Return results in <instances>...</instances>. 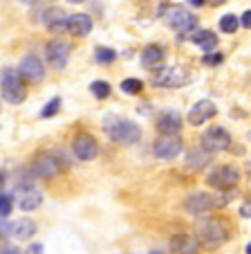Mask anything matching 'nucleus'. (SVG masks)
I'll return each mask as SVG.
<instances>
[{
    "label": "nucleus",
    "instance_id": "obj_4",
    "mask_svg": "<svg viewBox=\"0 0 251 254\" xmlns=\"http://www.w3.org/2000/svg\"><path fill=\"white\" fill-rule=\"evenodd\" d=\"M229 202V196H220V193H208V191H193L184 200V211L191 216H202L206 211L215 209V207H224Z\"/></svg>",
    "mask_w": 251,
    "mask_h": 254
},
{
    "label": "nucleus",
    "instance_id": "obj_24",
    "mask_svg": "<svg viewBox=\"0 0 251 254\" xmlns=\"http://www.w3.org/2000/svg\"><path fill=\"white\" fill-rule=\"evenodd\" d=\"M119 88H121L123 95H139V92L144 90V81L142 79L128 77V79H123V81L119 83Z\"/></svg>",
    "mask_w": 251,
    "mask_h": 254
},
{
    "label": "nucleus",
    "instance_id": "obj_21",
    "mask_svg": "<svg viewBox=\"0 0 251 254\" xmlns=\"http://www.w3.org/2000/svg\"><path fill=\"white\" fill-rule=\"evenodd\" d=\"M164 57H166L164 48H161V45L151 43V45H146L144 52H142V65L148 67V70H157V65H161Z\"/></svg>",
    "mask_w": 251,
    "mask_h": 254
},
{
    "label": "nucleus",
    "instance_id": "obj_34",
    "mask_svg": "<svg viewBox=\"0 0 251 254\" xmlns=\"http://www.w3.org/2000/svg\"><path fill=\"white\" fill-rule=\"evenodd\" d=\"M206 0H189V5H193V7H202Z\"/></svg>",
    "mask_w": 251,
    "mask_h": 254
},
{
    "label": "nucleus",
    "instance_id": "obj_26",
    "mask_svg": "<svg viewBox=\"0 0 251 254\" xmlns=\"http://www.w3.org/2000/svg\"><path fill=\"white\" fill-rule=\"evenodd\" d=\"M95 61L101 63V65H108V63L117 61V52L112 48H97L95 50Z\"/></svg>",
    "mask_w": 251,
    "mask_h": 254
},
{
    "label": "nucleus",
    "instance_id": "obj_18",
    "mask_svg": "<svg viewBox=\"0 0 251 254\" xmlns=\"http://www.w3.org/2000/svg\"><path fill=\"white\" fill-rule=\"evenodd\" d=\"M36 232H38V227L32 218H18V221L7 225V234H11L16 241H29L36 236Z\"/></svg>",
    "mask_w": 251,
    "mask_h": 254
},
{
    "label": "nucleus",
    "instance_id": "obj_14",
    "mask_svg": "<svg viewBox=\"0 0 251 254\" xmlns=\"http://www.w3.org/2000/svg\"><path fill=\"white\" fill-rule=\"evenodd\" d=\"M215 115H218V108H215L213 101H208V99H200L198 104H195L193 108L189 111L186 120H189V124H191V126H202L204 122L213 120Z\"/></svg>",
    "mask_w": 251,
    "mask_h": 254
},
{
    "label": "nucleus",
    "instance_id": "obj_16",
    "mask_svg": "<svg viewBox=\"0 0 251 254\" xmlns=\"http://www.w3.org/2000/svg\"><path fill=\"white\" fill-rule=\"evenodd\" d=\"M92 27H95V23H92V18L88 14H70L67 16L65 34H72L74 39H83V36H88L92 32Z\"/></svg>",
    "mask_w": 251,
    "mask_h": 254
},
{
    "label": "nucleus",
    "instance_id": "obj_13",
    "mask_svg": "<svg viewBox=\"0 0 251 254\" xmlns=\"http://www.w3.org/2000/svg\"><path fill=\"white\" fill-rule=\"evenodd\" d=\"M184 144H182L180 135H159V139L155 142L152 151H155V158L159 160H173L182 153Z\"/></svg>",
    "mask_w": 251,
    "mask_h": 254
},
{
    "label": "nucleus",
    "instance_id": "obj_25",
    "mask_svg": "<svg viewBox=\"0 0 251 254\" xmlns=\"http://www.w3.org/2000/svg\"><path fill=\"white\" fill-rule=\"evenodd\" d=\"M238 27H240V18L236 14H224L220 18V32L224 34H236Z\"/></svg>",
    "mask_w": 251,
    "mask_h": 254
},
{
    "label": "nucleus",
    "instance_id": "obj_9",
    "mask_svg": "<svg viewBox=\"0 0 251 254\" xmlns=\"http://www.w3.org/2000/svg\"><path fill=\"white\" fill-rule=\"evenodd\" d=\"M200 146H202L206 153H220V151H227L231 146V133L222 126H211L202 133L200 137Z\"/></svg>",
    "mask_w": 251,
    "mask_h": 254
},
{
    "label": "nucleus",
    "instance_id": "obj_5",
    "mask_svg": "<svg viewBox=\"0 0 251 254\" xmlns=\"http://www.w3.org/2000/svg\"><path fill=\"white\" fill-rule=\"evenodd\" d=\"M159 16L164 18V23L171 29H175L177 34L193 32V29L198 27V18H195V14H191V11L184 9V7L166 5L164 9H159Z\"/></svg>",
    "mask_w": 251,
    "mask_h": 254
},
{
    "label": "nucleus",
    "instance_id": "obj_28",
    "mask_svg": "<svg viewBox=\"0 0 251 254\" xmlns=\"http://www.w3.org/2000/svg\"><path fill=\"white\" fill-rule=\"evenodd\" d=\"M14 205H16V200L11 193L0 191V218H7V216L14 211Z\"/></svg>",
    "mask_w": 251,
    "mask_h": 254
},
{
    "label": "nucleus",
    "instance_id": "obj_17",
    "mask_svg": "<svg viewBox=\"0 0 251 254\" xmlns=\"http://www.w3.org/2000/svg\"><path fill=\"white\" fill-rule=\"evenodd\" d=\"M67 16L70 14H65L61 7H50V9H45V14H43V25L48 27V32H52V34H65Z\"/></svg>",
    "mask_w": 251,
    "mask_h": 254
},
{
    "label": "nucleus",
    "instance_id": "obj_32",
    "mask_svg": "<svg viewBox=\"0 0 251 254\" xmlns=\"http://www.w3.org/2000/svg\"><path fill=\"white\" fill-rule=\"evenodd\" d=\"M240 25H242V27H245V29H251V9H247L245 14H242Z\"/></svg>",
    "mask_w": 251,
    "mask_h": 254
},
{
    "label": "nucleus",
    "instance_id": "obj_6",
    "mask_svg": "<svg viewBox=\"0 0 251 254\" xmlns=\"http://www.w3.org/2000/svg\"><path fill=\"white\" fill-rule=\"evenodd\" d=\"M34 178H41V180H52V178H58L63 173V162L56 153H43L34 155L32 160V167H29Z\"/></svg>",
    "mask_w": 251,
    "mask_h": 254
},
{
    "label": "nucleus",
    "instance_id": "obj_7",
    "mask_svg": "<svg viewBox=\"0 0 251 254\" xmlns=\"http://www.w3.org/2000/svg\"><path fill=\"white\" fill-rule=\"evenodd\" d=\"M240 183V171L233 164H220L206 176V185L215 191H233Z\"/></svg>",
    "mask_w": 251,
    "mask_h": 254
},
{
    "label": "nucleus",
    "instance_id": "obj_33",
    "mask_svg": "<svg viewBox=\"0 0 251 254\" xmlns=\"http://www.w3.org/2000/svg\"><path fill=\"white\" fill-rule=\"evenodd\" d=\"M32 254H43V245H41V243H34L32 245Z\"/></svg>",
    "mask_w": 251,
    "mask_h": 254
},
{
    "label": "nucleus",
    "instance_id": "obj_22",
    "mask_svg": "<svg viewBox=\"0 0 251 254\" xmlns=\"http://www.w3.org/2000/svg\"><path fill=\"white\" fill-rule=\"evenodd\" d=\"M208 160H211V153H206L202 146L200 149H191L189 155H186V164L191 169H204L208 164Z\"/></svg>",
    "mask_w": 251,
    "mask_h": 254
},
{
    "label": "nucleus",
    "instance_id": "obj_31",
    "mask_svg": "<svg viewBox=\"0 0 251 254\" xmlns=\"http://www.w3.org/2000/svg\"><path fill=\"white\" fill-rule=\"evenodd\" d=\"M240 216L242 218H251V198H247L240 205Z\"/></svg>",
    "mask_w": 251,
    "mask_h": 254
},
{
    "label": "nucleus",
    "instance_id": "obj_37",
    "mask_svg": "<svg viewBox=\"0 0 251 254\" xmlns=\"http://www.w3.org/2000/svg\"><path fill=\"white\" fill-rule=\"evenodd\" d=\"M247 254H251V243H249V245H247Z\"/></svg>",
    "mask_w": 251,
    "mask_h": 254
},
{
    "label": "nucleus",
    "instance_id": "obj_3",
    "mask_svg": "<svg viewBox=\"0 0 251 254\" xmlns=\"http://www.w3.org/2000/svg\"><path fill=\"white\" fill-rule=\"evenodd\" d=\"M0 92H2V99L7 104L20 106L27 99V81L23 79L18 67L5 65L0 70Z\"/></svg>",
    "mask_w": 251,
    "mask_h": 254
},
{
    "label": "nucleus",
    "instance_id": "obj_20",
    "mask_svg": "<svg viewBox=\"0 0 251 254\" xmlns=\"http://www.w3.org/2000/svg\"><path fill=\"white\" fill-rule=\"evenodd\" d=\"M189 39L193 41L204 54L215 52V48H218V36H215L213 32H208V29H193V34H191Z\"/></svg>",
    "mask_w": 251,
    "mask_h": 254
},
{
    "label": "nucleus",
    "instance_id": "obj_30",
    "mask_svg": "<svg viewBox=\"0 0 251 254\" xmlns=\"http://www.w3.org/2000/svg\"><path fill=\"white\" fill-rule=\"evenodd\" d=\"M0 254H23V252L14 243H0Z\"/></svg>",
    "mask_w": 251,
    "mask_h": 254
},
{
    "label": "nucleus",
    "instance_id": "obj_10",
    "mask_svg": "<svg viewBox=\"0 0 251 254\" xmlns=\"http://www.w3.org/2000/svg\"><path fill=\"white\" fill-rule=\"evenodd\" d=\"M191 81V72H186L184 67H161L159 72L152 74V83L157 88H184Z\"/></svg>",
    "mask_w": 251,
    "mask_h": 254
},
{
    "label": "nucleus",
    "instance_id": "obj_29",
    "mask_svg": "<svg viewBox=\"0 0 251 254\" xmlns=\"http://www.w3.org/2000/svg\"><path fill=\"white\" fill-rule=\"evenodd\" d=\"M222 61H224V57L220 52H208V54H204L202 57V65H208V67L220 65Z\"/></svg>",
    "mask_w": 251,
    "mask_h": 254
},
{
    "label": "nucleus",
    "instance_id": "obj_35",
    "mask_svg": "<svg viewBox=\"0 0 251 254\" xmlns=\"http://www.w3.org/2000/svg\"><path fill=\"white\" fill-rule=\"evenodd\" d=\"M67 2H72V5H81V2H86V0H67Z\"/></svg>",
    "mask_w": 251,
    "mask_h": 254
},
{
    "label": "nucleus",
    "instance_id": "obj_23",
    "mask_svg": "<svg viewBox=\"0 0 251 254\" xmlns=\"http://www.w3.org/2000/svg\"><path fill=\"white\" fill-rule=\"evenodd\" d=\"M90 92L95 95V99H108L110 92H112V86H110L108 81H103V79H97V81L90 83Z\"/></svg>",
    "mask_w": 251,
    "mask_h": 254
},
{
    "label": "nucleus",
    "instance_id": "obj_27",
    "mask_svg": "<svg viewBox=\"0 0 251 254\" xmlns=\"http://www.w3.org/2000/svg\"><path fill=\"white\" fill-rule=\"evenodd\" d=\"M61 104H63L61 97H52V99H50L48 104L43 106V111H41V117H43V120H50V117L58 115V111H61Z\"/></svg>",
    "mask_w": 251,
    "mask_h": 254
},
{
    "label": "nucleus",
    "instance_id": "obj_8",
    "mask_svg": "<svg viewBox=\"0 0 251 254\" xmlns=\"http://www.w3.org/2000/svg\"><path fill=\"white\" fill-rule=\"evenodd\" d=\"M72 153H74V158L81 160V162H92V160L99 158L101 146L95 135L81 130V133H76L74 139H72Z\"/></svg>",
    "mask_w": 251,
    "mask_h": 254
},
{
    "label": "nucleus",
    "instance_id": "obj_2",
    "mask_svg": "<svg viewBox=\"0 0 251 254\" xmlns=\"http://www.w3.org/2000/svg\"><path fill=\"white\" fill-rule=\"evenodd\" d=\"M103 130L108 133V137L114 144L121 146H133L142 139V128L139 124H135L133 120L126 117H117V115H105L103 117Z\"/></svg>",
    "mask_w": 251,
    "mask_h": 254
},
{
    "label": "nucleus",
    "instance_id": "obj_19",
    "mask_svg": "<svg viewBox=\"0 0 251 254\" xmlns=\"http://www.w3.org/2000/svg\"><path fill=\"white\" fill-rule=\"evenodd\" d=\"M200 243L191 234H175L171 239V252L173 254H198Z\"/></svg>",
    "mask_w": 251,
    "mask_h": 254
},
{
    "label": "nucleus",
    "instance_id": "obj_1",
    "mask_svg": "<svg viewBox=\"0 0 251 254\" xmlns=\"http://www.w3.org/2000/svg\"><path fill=\"white\" fill-rule=\"evenodd\" d=\"M195 239L200 245L208 250L222 248L229 241V227L224 225L222 218H215V216H206V218H200L195 223Z\"/></svg>",
    "mask_w": 251,
    "mask_h": 254
},
{
    "label": "nucleus",
    "instance_id": "obj_36",
    "mask_svg": "<svg viewBox=\"0 0 251 254\" xmlns=\"http://www.w3.org/2000/svg\"><path fill=\"white\" fill-rule=\"evenodd\" d=\"M211 2H213V5H222L224 0H211Z\"/></svg>",
    "mask_w": 251,
    "mask_h": 254
},
{
    "label": "nucleus",
    "instance_id": "obj_39",
    "mask_svg": "<svg viewBox=\"0 0 251 254\" xmlns=\"http://www.w3.org/2000/svg\"><path fill=\"white\" fill-rule=\"evenodd\" d=\"M249 178H251V164H249Z\"/></svg>",
    "mask_w": 251,
    "mask_h": 254
},
{
    "label": "nucleus",
    "instance_id": "obj_11",
    "mask_svg": "<svg viewBox=\"0 0 251 254\" xmlns=\"http://www.w3.org/2000/svg\"><path fill=\"white\" fill-rule=\"evenodd\" d=\"M70 54H72V45L63 39H52L45 45V59H48V63L54 70H65Z\"/></svg>",
    "mask_w": 251,
    "mask_h": 254
},
{
    "label": "nucleus",
    "instance_id": "obj_38",
    "mask_svg": "<svg viewBox=\"0 0 251 254\" xmlns=\"http://www.w3.org/2000/svg\"><path fill=\"white\" fill-rule=\"evenodd\" d=\"M151 254H164V252H159V250H152V252Z\"/></svg>",
    "mask_w": 251,
    "mask_h": 254
},
{
    "label": "nucleus",
    "instance_id": "obj_15",
    "mask_svg": "<svg viewBox=\"0 0 251 254\" xmlns=\"http://www.w3.org/2000/svg\"><path fill=\"white\" fill-rule=\"evenodd\" d=\"M182 115L177 111H164L159 113L155 122V128L159 135H180L182 133Z\"/></svg>",
    "mask_w": 251,
    "mask_h": 254
},
{
    "label": "nucleus",
    "instance_id": "obj_12",
    "mask_svg": "<svg viewBox=\"0 0 251 254\" xmlns=\"http://www.w3.org/2000/svg\"><path fill=\"white\" fill-rule=\"evenodd\" d=\"M18 70L27 83H41L45 79V63H43V59L34 52L25 54V57L20 59Z\"/></svg>",
    "mask_w": 251,
    "mask_h": 254
}]
</instances>
